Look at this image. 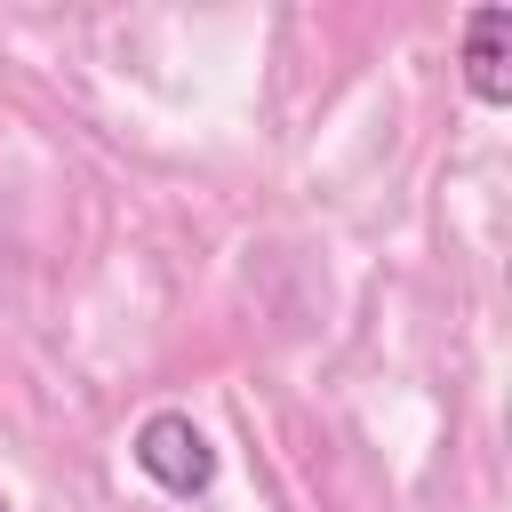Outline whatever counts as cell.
<instances>
[{"label":"cell","mask_w":512,"mask_h":512,"mask_svg":"<svg viewBox=\"0 0 512 512\" xmlns=\"http://www.w3.org/2000/svg\"><path fill=\"white\" fill-rule=\"evenodd\" d=\"M128 456H136V472H144L152 488H168V496H208V480H216V448H208V432H200L184 408L144 416Z\"/></svg>","instance_id":"6da1fadb"},{"label":"cell","mask_w":512,"mask_h":512,"mask_svg":"<svg viewBox=\"0 0 512 512\" xmlns=\"http://www.w3.org/2000/svg\"><path fill=\"white\" fill-rule=\"evenodd\" d=\"M464 88L496 112V104H512V8H472L464 16Z\"/></svg>","instance_id":"7a4b0ae2"},{"label":"cell","mask_w":512,"mask_h":512,"mask_svg":"<svg viewBox=\"0 0 512 512\" xmlns=\"http://www.w3.org/2000/svg\"><path fill=\"white\" fill-rule=\"evenodd\" d=\"M0 512H8V504H0Z\"/></svg>","instance_id":"3957f363"}]
</instances>
